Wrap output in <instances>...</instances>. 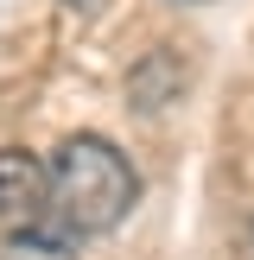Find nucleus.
<instances>
[{
    "label": "nucleus",
    "instance_id": "1",
    "mask_svg": "<svg viewBox=\"0 0 254 260\" xmlns=\"http://www.w3.org/2000/svg\"><path fill=\"white\" fill-rule=\"evenodd\" d=\"M140 203V172L127 165V152L102 134H70L51 152V222L64 235H108L127 222V210Z\"/></svg>",
    "mask_w": 254,
    "mask_h": 260
},
{
    "label": "nucleus",
    "instance_id": "2",
    "mask_svg": "<svg viewBox=\"0 0 254 260\" xmlns=\"http://www.w3.org/2000/svg\"><path fill=\"white\" fill-rule=\"evenodd\" d=\"M45 197H51V159H38L25 146H7L0 152V222L38 210Z\"/></svg>",
    "mask_w": 254,
    "mask_h": 260
},
{
    "label": "nucleus",
    "instance_id": "3",
    "mask_svg": "<svg viewBox=\"0 0 254 260\" xmlns=\"http://www.w3.org/2000/svg\"><path fill=\"white\" fill-rule=\"evenodd\" d=\"M178 89H184V63H178L172 45H152L146 57L127 70V102H134L140 114H159L178 102Z\"/></svg>",
    "mask_w": 254,
    "mask_h": 260
},
{
    "label": "nucleus",
    "instance_id": "4",
    "mask_svg": "<svg viewBox=\"0 0 254 260\" xmlns=\"http://www.w3.org/2000/svg\"><path fill=\"white\" fill-rule=\"evenodd\" d=\"M178 7H197V0H178Z\"/></svg>",
    "mask_w": 254,
    "mask_h": 260
},
{
    "label": "nucleus",
    "instance_id": "5",
    "mask_svg": "<svg viewBox=\"0 0 254 260\" xmlns=\"http://www.w3.org/2000/svg\"><path fill=\"white\" fill-rule=\"evenodd\" d=\"M248 248H254V229H248Z\"/></svg>",
    "mask_w": 254,
    "mask_h": 260
}]
</instances>
